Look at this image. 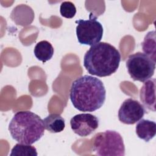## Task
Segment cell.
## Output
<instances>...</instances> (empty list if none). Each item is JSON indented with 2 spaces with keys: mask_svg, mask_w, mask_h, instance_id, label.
Wrapping results in <instances>:
<instances>
[{
  "mask_svg": "<svg viewBox=\"0 0 156 156\" xmlns=\"http://www.w3.org/2000/svg\"><path fill=\"white\" fill-rule=\"evenodd\" d=\"M69 98L75 108L83 112H92L104 104L106 90L101 80L84 75L72 82Z\"/></svg>",
  "mask_w": 156,
  "mask_h": 156,
  "instance_id": "cell-1",
  "label": "cell"
},
{
  "mask_svg": "<svg viewBox=\"0 0 156 156\" xmlns=\"http://www.w3.org/2000/svg\"><path fill=\"white\" fill-rule=\"evenodd\" d=\"M119 51L108 43L99 42L91 46L83 57V66L88 73L98 77L110 76L120 63Z\"/></svg>",
  "mask_w": 156,
  "mask_h": 156,
  "instance_id": "cell-2",
  "label": "cell"
},
{
  "mask_svg": "<svg viewBox=\"0 0 156 156\" xmlns=\"http://www.w3.org/2000/svg\"><path fill=\"white\" fill-rule=\"evenodd\" d=\"M44 129L43 119L30 111L16 112L9 125L12 138L26 144H32L40 140L44 135Z\"/></svg>",
  "mask_w": 156,
  "mask_h": 156,
  "instance_id": "cell-3",
  "label": "cell"
},
{
  "mask_svg": "<svg viewBox=\"0 0 156 156\" xmlns=\"http://www.w3.org/2000/svg\"><path fill=\"white\" fill-rule=\"evenodd\" d=\"M93 151L101 156H124L125 146L122 137L119 133L112 130L98 133L94 137Z\"/></svg>",
  "mask_w": 156,
  "mask_h": 156,
  "instance_id": "cell-4",
  "label": "cell"
},
{
  "mask_svg": "<svg viewBox=\"0 0 156 156\" xmlns=\"http://www.w3.org/2000/svg\"><path fill=\"white\" fill-rule=\"evenodd\" d=\"M126 65L128 73L135 81L144 82L154 74L155 62L143 52H137L130 55Z\"/></svg>",
  "mask_w": 156,
  "mask_h": 156,
  "instance_id": "cell-5",
  "label": "cell"
},
{
  "mask_svg": "<svg viewBox=\"0 0 156 156\" xmlns=\"http://www.w3.org/2000/svg\"><path fill=\"white\" fill-rule=\"evenodd\" d=\"M76 36L80 44L91 46L101 40L103 27L93 13H90L88 20L80 19L76 20Z\"/></svg>",
  "mask_w": 156,
  "mask_h": 156,
  "instance_id": "cell-6",
  "label": "cell"
},
{
  "mask_svg": "<svg viewBox=\"0 0 156 156\" xmlns=\"http://www.w3.org/2000/svg\"><path fill=\"white\" fill-rule=\"evenodd\" d=\"M146 112L145 108L139 101L129 98L122 103L118 117L123 124H133L141 119Z\"/></svg>",
  "mask_w": 156,
  "mask_h": 156,
  "instance_id": "cell-7",
  "label": "cell"
},
{
  "mask_svg": "<svg viewBox=\"0 0 156 156\" xmlns=\"http://www.w3.org/2000/svg\"><path fill=\"white\" fill-rule=\"evenodd\" d=\"M99 121L97 116L91 113H80L74 115L70 120L72 130L82 137L91 135L99 127Z\"/></svg>",
  "mask_w": 156,
  "mask_h": 156,
  "instance_id": "cell-8",
  "label": "cell"
},
{
  "mask_svg": "<svg viewBox=\"0 0 156 156\" xmlns=\"http://www.w3.org/2000/svg\"><path fill=\"white\" fill-rule=\"evenodd\" d=\"M140 98L145 108L155 112V79L145 81L140 91Z\"/></svg>",
  "mask_w": 156,
  "mask_h": 156,
  "instance_id": "cell-9",
  "label": "cell"
},
{
  "mask_svg": "<svg viewBox=\"0 0 156 156\" xmlns=\"http://www.w3.org/2000/svg\"><path fill=\"white\" fill-rule=\"evenodd\" d=\"M135 131L139 138L149 142L155 136L156 124L154 121L140 119L136 125Z\"/></svg>",
  "mask_w": 156,
  "mask_h": 156,
  "instance_id": "cell-10",
  "label": "cell"
},
{
  "mask_svg": "<svg viewBox=\"0 0 156 156\" xmlns=\"http://www.w3.org/2000/svg\"><path fill=\"white\" fill-rule=\"evenodd\" d=\"M46 130L51 133H59L65 127V121L59 114L51 113L43 119Z\"/></svg>",
  "mask_w": 156,
  "mask_h": 156,
  "instance_id": "cell-11",
  "label": "cell"
},
{
  "mask_svg": "<svg viewBox=\"0 0 156 156\" xmlns=\"http://www.w3.org/2000/svg\"><path fill=\"white\" fill-rule=\"evenodd\" d=\"M54 49L52 44L46 40L38 42L34 47V53L36 58L43 63L51 60L54 55Z\"/></svg>",
  "mask_w": 156,
  "mask_h": 156,
  "instance_id": "cell-12",
  "label": "cell"
},
{
  "mask_svg": "<svg viewBox=\"0 0 156 156\" xmlns=\"http://www.w3.org/2000/svg\"><path fill=\"white\" fill-rule=\"evenodd\" d=\"M141 47L144 54L156 62L155 32L154 30L150 31L146 35L141 43Z\"/></svg>",
  "mask_w": 156,
  "mask_h": 156,
  "instance_id": "cell-13",
  "label": "cell"
},
{
  "mask_svg": "<svg viewBox=\"0 0 156 156\" xmlns=\"http://www.w3.org/2000/svg\"><path fill=\"white\" fill-rule=\"evenodd\" d=\"M10 156H37V149L30 144H16L11 150Z\"/></svg>",
  "mask_w": 156,
  "mask_h": 156,
  "instance_id": "cell-14",
  "label": "cell"
},
{
  "mask_svg": "<svg viewBox=\"0 0 156 156\" xmlns=\"http://www.w3.org/2000/svg\"><path fill=\"white\" fill-rule=\"evenodd\" d=\"M60 12L63 17L72 18L76 13V8L73 2L70 1H64L60 5Z\"/></svg>",
  "mask_w": 156,
  "mask_h": 156,
  "instance_id": "cell-15",
  "label": "cell"
}]
</instances>
